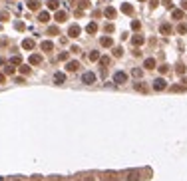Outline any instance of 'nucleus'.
I'll list each match as a JSON object with an SVG mask.
<instances>
[{"instance_id":"1","label":"nucleus","mask_w":187,"mask_h":181,"mask_svg":"<svg viewBox=\"0 0 187 181\" xmlns=\"http://www.w3.org/2000/svg\"><path fill=\"white\" fill-rule=\"evenodd\" d=\"M114 80H116V84H126L128 74H126V72H116V74H114Z\"/></svg>"},{"instance_id":"2","label":"nucleus","mask_w":187,"mask_h":181,"mask_svg":"<svg viewBox=\"0 0 187 181\" xmlns=\"http://www.w3.org/2000/svg\"><path fill=\"white\" fill-rule=\"evenodd\" d=\"M82 82H84V84H94V82H96V74H94V72H86V74L82 76Z\"/></svg>"},{"instance_id":"3","label":"nucleus","mask_w":187,"mask_h":181,"mask_svg":"<svg viewBox=\"0 0 187 181\" xmlns=\"http://www.w3.org/2000/svg\"><path fill=\"white\" fill-rule=\"evenodd\" d=\"M78 68H80V64H78L76 60H72V62H68V64H66V70H68V72H76Z\"/></svg>"},{"instance_id":"4","label":"nucleus","mask_w":187,"mask_h":181,"mask_svg":"<svg viewBox=\"0 0 187 181\" xmlns=\"http://www.w3.org/2000/svg\"><path fill=\"white\" fill-rule=\"evenodd\" d=\"M54 82H56V84H64V82H66V76H64L62 72H56V76H54Z\"/></svg>"},{"instance_id":"5","label":"nucleus","mask_w":187,"mask_h":181,"mask_svg":"<svg viewBox=\"0 0 187 181\" xmlns=\"http://www.w3.org/2000/svg\"><path fill=\"white\" fill-rule=\"evenodd\" d=\"M153 88H155V90H163V88H165V80H161V78L155 80V82H153Z\"/></svg>"},{"instance_id":"6","label":"nucleus","mask_w":187,"mask_h":181,"mask_svg":"<svg viewBox=\"0 0 187 181\" xmlns=\"http://www.w3.org/2000/svg\"><path fill=\"white\" fill-rule=\"evenodd\" d=\"M54 18H56L58 22H64L68 16H66V12H56V14H54Z\"/></svg>"},{"instance_id":"7","label":"nucleus","mask_w":187,"mask_h":181,"mask_svg":"<svg viewBox=\"0 0 187 181\" xmlns=\"http://www.w3.org/2000/svg\"><path fill=\"white\" fill-rule=\"evenodd\" d=\"M68 34H70L72 38H76V36L80 34V28H78V26H70V32H68Z\"/></svg>"},{"instance_id":"8","label":"nucleus","mask_w":187,"mask_h":181,"mask_svg":"<svg viewBox=\"0 0 187 181\" xmlns=\"http://www.w3.org/2000/svg\"><path fill=\"white\" fill-rule=\"evenodd\" d=\"M40 62H42V56H38V54L30 56V64H40Z\"/></svg>"},{"instance_id":"9","label":"nucleus","mask_w":187,"mask_h":181,"mask_svg":"<svg viewBox=\"0 0 187 181\" xmlns=\"http://www.w3.org/2000/svg\"><path fill=\"white\" fill-rule=\"evenodd\" d=\"M145 68H147V70L155 68V60H153V58H147V60H145Z\"/></svg>"},{"instance_id":"10","label":"nucleus","mask_w":187,"mask_h":181,"mask_svg":"<svg viewBox=\"0 0 187 181\" xmlns=\"http://www.w3.org/2000/svg\"><path fill=\"white\" fill-rule=\"evenodd\" d=\"M38 18H40L42 22H48V18H50V14H48V12H44V10H42V12L38 14Z\"/></svg>"},{"instance_id":"11","label":"nucleus","mask_w":187,"mask_h":181,"mask_svg":"<svg viewBox=\"0 0 187 181\" xmlns=\"http://www.w3.org/2000/svg\"><path fill=\"white\" fill-rule=\"evenodd\" d=\"M138 179H140L138 171H130V177H128V181H138Z\"/></svg>"},{"instance_id":"12","label":"nucleus","mask_w":187,"mask_h":181,"mask_svg":"<svg viewBox=\"0 0 187 181\" xmlns=\"http://www.w3.org/2000/svg\"><path fill=\"white\" fill-rule=\"evenodd\" d=\"M52 48H54V46H52V42H42V50H44V52H50Z\"/></svg>"},{"instance_id":"13","label":"nucleus","mask_w":187,"mask_h":181,"mask_svg":"<svg viewBox=\"0 0 187 181\" xmlns=\"http://www.w3.org/2000/svg\"><path fill=\"white\" fill-rule=\"evenodd\" d=\"M22 46H24V48H28V50H30V48H32V46H34V40H24V42H22Z\"/></svg>"},{"instance_id":"14","label":"nucleus","mask_w":187,"mask_h":181,"mask_svg":"<svg viewBox=\"0 0 187 181\" xmlns=\"http://www.w3.org/2000/svg\"><path fill=\"white\" fill-rule=\"evenodd\" d=\"M100 64H102V66L106 68V66L110 64V58H108V56H104V58H100Z\"/></svg>"},{"instance_id":"15","label":"nucleus","mask_w":187,"mask_h":181,"mask_svg":"<svg viewBox=\"0 0 187 181\" xmlns=\"http://www.w3.org/2000/svg\"><path fill=\"white\" fill-rule=\"evenodd\" d=\"M96 28H98V26H96V24H88V28H86V30H88V32H90V34H94V32H96Z\"/></svg>"},{"instance_id":"16","label":"nucleus","mask_w":187,"mask_h":181,"mask_svg":"<svg viewBox=\"0 0 187 181\" xmlns=\"http://www.w3.org/2000/svg\"><path fill=\"white\" fill-rule=\"evenodd\" d=\"M102 46H112V38H102Z\"/></svg>"},{"instance_id":"17","label":"nucleus","mask_w":187,"mask_h":181,"mask_svg":"<svg viewBox=\"0 0 187 181\" xmlns=\"http://www.w3.org/2000/svg\"><path fill=\"white\" fill-rule=\"evenodd\" d=\"M106 14H108V18H114V14H116V10H114V8H108V10H106Z\"/></svg>"},{"instance_id":"18","label":"nucleus","mask_w":187,"mask_h":181,"mask_svg":"<svg viewBox=\"0 0 187 181\" xmlns=\"http://www.w3.org/2000/svg\"><path fill=\"white\" fill-rule=\"evenodd\" d=\"M90 58H92V60H100V54L94 50V52H90Z\"/></svg>"},{"instance_id":"19","label":"nucleus","mask_w":187,"mask_h":181,"mask_svg":"<svg viewBox=\"0 0 187 181\" xmlns=\"http://www.w3.org/2000/svg\"><path fill=\"white\" fill-rule=\"evenodd\" d=\"M141 42H143V38H141V36H134V44H136V46L141 44Z\"/></svg>"},{"instance_id":"20","label":"nucleus","mask_w":187,"mask_h":181,"mask_svg":"<svg viewBox=\"0 0 187 181\" xmlns=\"http://www.w3.org/2000/svg\"><path fill=\"white\" fill-rule=\"evenodd\" d=\"M132 74H134V76H136V78H141V74H143V72H141V70H138V68H136V70H134V72H132Z\"/></svg>"},{"instance_id":"21","label":"nucleus","mask_w":187,"mask_h":181,"mask_svg":"<svg viewBox=\"0 0 187 181\" xmlns=\"http://www.w3.org/2000/svg\"><path fill=\"white\" fill-rule=\"evenodd\" d=\"M161 32H163V34H169V26L163 24V26H161Z\"/></svg>"},{"instance_id":"22","label":"nucleus","mask_w":187,"mask_h":181,"mask_svg":"<svg viewBox=\"0 0 187 181\" xmlns=\"http://www.w3.org/2000/svg\"><path fill=\"white\" fill-rule=\"evenodd\" d=\"M28 6H30V8H36V6H38V2H36V0H30V2H28Z\"/></svg>"},{"instance_id":"23","label":"nucleus","mask_w":187,"mask_h":181,"mask_svg":"<svg viewBox=\"0 0 187 181\" xmlns=\"http://www.w3.org/2000/svg\"><path fill=\"white\" fill-rule=\"evenodd\" d=\"M122 8H124V12H132V6H130V4H124Z\"/></svg>"},{"instance_id":"24","label":"nucleus","mask_w":187,"mask_h":181,"mask_svg":"<svg viewBox=\"0 0 187 181\" xmlns=\"http://www.w3.org/2000/svg\"><path fill=\"white\" fill-rule=\"evenodd\" d=\"M4 72H8V74H12V72H14V68H12V66H6V68H4Z\"/></svg>"},{"instance_id":"25","label":"nucleus","mask_w":187,"mask_h":181,"mask_svg":"<svg viewBox=\"0 0 187 181\" xmlns=\"http://www.w3.org/2000/svg\"><path fill=\"white\" fill-rule=\"evenodd\" d=\"M2 82H4V74L0 72V84H2Z\"/></svg>"}]
</instances>
